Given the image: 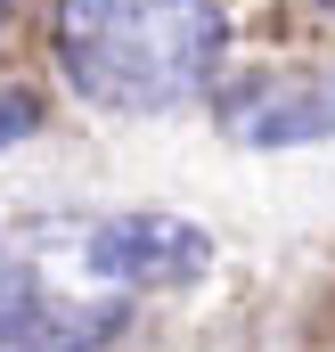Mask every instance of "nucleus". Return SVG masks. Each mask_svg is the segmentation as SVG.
I'll return each mask as SVG.
<instances>
[{"mask_svg": "<svg viewBox=\"0 0 335 352\" xmlns=\"http://www.w3.org/2000/svg\"><path fill=\"white\" fill-rule=\"evenodd\" d=\"M123 328L131 295L98 287L82 270V246H0V352H115Z\"/></svg>", "mask_w": 335, "mask_h": 352, "instance_id": "obj_2", "label": "nucleus"}, {"mask_svg": "<svg viewBox=\"0 0 335 352\" xmlns=\"http://www.w3.org/2000/svg\"><path fill=\"white\" fill-rule=\"evenodd\" d=\"M49 50L82 107L172 115L213 90L229 58V8L221 0H58Z\"/></svg>", "mask_w": 335, "mask_h": 352, "instance_id": "obj_1", "label": "nucleus"}, {"mask_svg": "<svg viewBox=\"0 0 335 352\" xmlns=\"http://www.w3.org/2000/svg\"><path fill=\"white\" fill-rule=\"evenodd\" d=\"M319 8H335V0H319Z\"/></svg>", "mask_w": 335, "mask_h": 352, "instance_id": "obj_7", "label": "nucleus"}, {"mask_svg": "<svg viewBox=\"0 0 335 352\" xmlns=\"http://www.w3.org/2000/svg\"><path fill=\"white\" fill-rule=\"evenodd\" d=\"M82 270L115 295H156V287H188L213 263V238L180 213H115V221H82L74 230Z\"/></svg>", "mask_w": 335, "mask_h": 352, "instance_id": "obj_3", "label": "nucleus"}, {"mask_svg": "<svg viewBox=\"0 0 335 352\" xmlns=\"http://www.w3.org/2000/svg\"><path fill=\"white\" fill-rule=\"evenodd\" d=\"M8 8H16V0H0V25H8Z\"/></svg>", "mask_w": 335, "mask_h": 352, "instance_id": "obj_6", "label": "nucleus"}, {"mask_svg": "<svg viewBox=\"0 0 335 352\" xmlns=\"http://www.w3.org/2000/svg\"><path fill=\"white\" fill-rule=\"evenodd\" d=\"M33 131H41V98L33 90H0V148H16Z\"/></svg>", "mask_w": 335, "mask_h": 352, "instance_id": "obj_5", "label": "nucleus"}, {"mask_svg": "<svg viewBox=\"0 0 335 352\" xmlns=\"http://www.w3.org/2000/svg\"><path fill=\"white\" fill-rule=\"evenodd\" d=\"M221 123L246 148L335 140V74H262V82H238L229 107H221Z\"/></svg>", "mask_w": 335, "mask_h": 352, "instance_id": "obj_4", "label": "nucleus"}]
</instances>
